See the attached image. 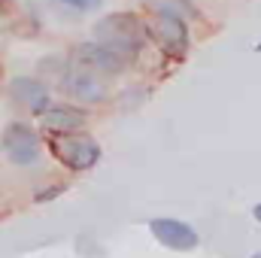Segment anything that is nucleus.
<instances>
[{
    "label": "nucleus",
    "instance_id": "1",
    "mask_svg": "<svg viewBox=\"0 0 261 258\" xmlns=\"http://www.w3.org/2000/svg\"><path fill=\"white\" fill-rule=\"evenodd\" d=\"M143 40H146V31H143L140 18L130 12H113L94 24V43H100L103 49L116 52L125 61L143 49Z\"/></svg>",
    "mask_w": 261,
    "mask_h": 258
},
{
    "label": "nucleus",
    "instance_id": "2",
    "mask_svg": "<svg viewBox=\"0 0 261 258\" xmlns=\"http://www.w3.org/2000/svg\"><path fill=\"white\" fill-rule=\"evenodd\" d=\"M52 155L70 170H91L100 158V146L85 134H55Z\"/></svg>",
    "mask_w": 261,
    "mask_h": 258
},
{
    "label": "nucleus",
    "instance_id": "3",
    "mask_svg": "<svg viewBox=\"0 0 261 258\" xmlns=\"http://www.w3.org/2000/svg\"><path fill=\"white\" fill-rule=\"evenodd\" d=\"M0 146L6 152V158L12 164H18V167H28V164H34L40 158V137H37V131L28 128L24 122L6 125L3 137H0Z\"/></svg>",
    "mask_w": 261,
    "mask_h": 258
},
{
    "label": "nucleus",
    "instance_id": "4",
    "mask_svg": "<svg viewBox=\"0 0 261 258\" xmlns=\"http://www.w3.org/2000/svg\"><path fill=\"white\" fill-rule=\"evenodd\" d=\"M152 40L158 43V49L170 58H182L189 52V24L182 18H170V15H158L149 24Z\"/></svg>",
    "mask_w": 261,
    "mask_h": 258
},
{
    "label": "nucleus",
    "instance_id": "5",
    "mask_svg": "<svg viewBox=\"0 0 261 258\" xmlns=\"http://www.w3.org/2000/svg\"><path fill=\"white\" fill-rule=\"evenodd\" d=\"M73 61H76L79 70H88V73H94V76H100V73L116 76V73L125 70V58H119L116 52L103 49L100 43H79V46L73 49Z\"/></svg>",
    "mask_w": 261,
    "mask_h": 258
},
{
    "label": "nucleus",
    "instance_id": "6",
    "mask_svg": "<svg viewBox=\"0 0 261 258\" xmlns=\"http://www.w3.org/2000/svg\"><path fill=\"white\" fill-rule=\"evenodd\" d=\"M149 231L155 234L158 243H164L167 249H179V252H189L200 243L197 231L192 225L179 222V219H170V216H161V219H152L149 222Z\"/></svg>",
    "mask_w": 261,
    "mask_h": 258
},
{
    "label": "nucleus",
    "instance_id": "7",
    "mask_svg": "<svg viewBox=\"0 0 261 258\" xmlns=\"http://www.w3.org/2000/svg\"><path fill=\"white\" fill-rule=\"evenodd\" d=\"M9 94H12L24 110H31L34 116H43V113L52 107L49 88H46L40 79H34V76H15V79L9 82Z\"/></svg>",
    "mask_w": 261,
    "mask_h": 258
},
{
    "label": "nucleus",
    "instance_id": "8",
    "mask_svg": "<svg viewBox=\"0 0 261 258\" xmlns=\"http://www.w3.org/2000/svg\"><path fill=\"white\" fill-rule=\"evenodd\" d=\"M43 119H46L49 131H58V134H76V131L85 125V113L76 110V107H64V104L49 107L43 113Z\"/></svg>",
    "mask_w": 261,
    "mask_h": 258
},
{
    "label": "nucleus",
    "instance_id": "9",
    "mask_svg": "<svg viewBox=\"0 0 261 258\" xmlns=\"http://www.w3.org/2000/svg\"><path fill=\"white\" fill-rule=\"evenodd\" d=\"M67 88H70L73 97H82V100H91V104L103 100V94H107L100 76H94V73H88V70H76V73H70Z\"/></svg>",
    "mask_w": 261,
    "mask_h": 258
},
{
    "label": "nucleus",
    "instance_id": "10",
    "mask_svg": "<svg viewBox=\"0 0 261 258\" xmlns=\"http://www.w3.org/2000/svg\"><path fill=\"white\" fill-rule=\"evenodd\" d=\"M146 3L155 9V15H170V18H182V21L195 18V6L189 0H146Z\"/></svg>",
    "mask_w": 261,
    "mask_h": 258
},
{
    "label": "nucleus",
    "instance_id": "11",
    "mask_svg": "<svg viewBox=\"0 0 261 258\" xmlns=\"http://www.w3.org/2000/svg\"><path fill=\"white\" fill-rule=\"evenodd\" d=\"M61 3H67L70 9H79V12H91L100 6V0H61Z\"/></svg>",
    "mask_w": 261,
    "mask_h": 258
},
{
    "label": "nucleus",
    "instance_id": "12",
    "mask_svg": "<svg viewBox=\"0 0 261 258\" xmlns=\"http://www.w3.org/2000/svg\"><path fill=\"white\" fill-rule=\"evenodd\" d=\"M252 216H255V219H258V222H261V203H258V207H255V210H252Z\"/></svg>",
    "mask_w": 261,
    "mask_h": 258
},
{
    "label": "nucleus",
    "instance_id": "13",
    "mask_svg": "<svg viewBox=\"0 0 261 258\" xmlns=\"http://www.w3.org/2000/svg\"><path fill=\"white\" fill-rule=\"evenodd\" d=\"M255 52H261V43H258V46H255Z\"/></svg>",
    "mask_w": 261,
    "mask_h": 258
},
{
    "label": "nucleus",
    "instance_id": "14",
    "mask_svg": "<svg viewBox=\"0 0 261 258\" xmlns=\"http://www.w3.org/2000/svg\"><path fill=\"white\" fill-rule=\"evenodd\" d=\"M252 258H261V252H258V255H252Z\"/></svg>",
    "mask_w": 261,
    "mask_h": 258
}]
</instances>
